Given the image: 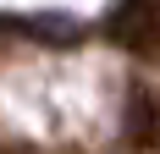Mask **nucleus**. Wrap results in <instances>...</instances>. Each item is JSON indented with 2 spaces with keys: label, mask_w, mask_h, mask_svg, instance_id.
<instances>
[{
  "label": "nucleus",
  "mask_w": 160,
  "mask_h": 154,
  "mask_svg": "<svg viewBox=\"0 0 160 154\" xmlns=\"http://www.w3.org/2000/svg\"><path fill=\"white\" fill-rule=\"evenodd\" d=\"M111 39L132 61H160V0H122L111 11Z\"/></svg>",
  "instance_id": "nucleus-1"
},
{
  "label": "nucleus",
  "mask_w": 160,
  "mask_h": 154,
  "mask_svg": "<svg viewBox=\"0 0 160 154\" xmlns=\"http://www.w3.org/2000/svg\"><path fill=\"white\" fill-rule=\"evenodd\" d=\"M122 127H127V138L138 143V149H155L160 143V105H155V94H132L127 110H122Z\"/></svg>",
  "instance_id": "nucleus-2"
}]
</instances>
